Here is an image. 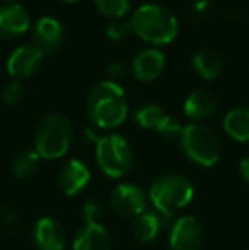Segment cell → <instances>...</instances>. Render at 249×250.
<instances>
[{
  "mask_svg": "<svg viewBox=\"0 0 249 250\" xmlns=\"http://www.w3.org/2000/svg\"><path fill=\"white\" fill-rule=\"evenodd\" d=\"M87 114L92 125L101 129H114L128 116V101L125 90L114 80L99 82L87 97Z\"/></svg>",
  "mask_w": 249,
  "mask_h": 250,
  "instance_id": "cell-1",
  "label": "cell"
},
{
  "mask_svg": "<svg viewBox=\"0 0 249 250\" xmlns=\"http://www.w3.org/2000/svg\"><path fill=\"white\" fill-rule=\"evenodd\" d=\"M132 31L145 43L167 44L174 41L180 31L178 19L166 5L160 3H143L132 14Z\"/></svg>",
  "mask_w": 249,
  "mask_h": 250,
  "instance_id": "cell-2",
  "label": "cell"
},
{
  "mask_svg": "<svg viewBox=\"0 0 249 250\" xmlns=\"http://www.w3.org/2000/svg\"><path fill=\"white\" fill-rule=\"evenodd\" d=\"M73 140V129L68 118L50 112L40 119L34 131V151L41 160H58L68 153Z\"/></svg>",
  "mask_w": 249,
  "mask_h": 250,
  "instance_id": "cell-3",
  "label": "cell"
},
{
  "mask_svg": "<svg viewBox=\"0 0 249 250\" xmlns=\"http://www.w3.org/2000/svg\"><path fill=\"white\" fill-rule=\"evenodd\" d=\"M195 198V188L188 177L181 174H166L149 189V201L154 209L166 220L176 211L186 208Z\"/></svg>",
  "mask_w": 249,
  "mask_h": 250,
  "instance_id": "cell-4",
  "label": "cell"
},
{
  "mask_svg": "<svg viewBox=\"0 0 249 250\" xmlns=\"http://www.w3.org/2000/svg\"><path fill=\"white\" fill-rule=\"evenodd\" d=\"M180 143L183 153L200 167H213L220 160L222 148L219 136L212 128L202 123H191L184 126Z\"/></svg>",
  "mask_w": 249,
  "mask_h": 250,
  "instance_id": "cell-5",
  "label": "cell"
},
{
  "mask_svg": "<svg viewBox=\"0 0 249 250\" xmlns=\"http://www.w3.org/2000/svg\"><path fill=\"white\" fill-rule=\"evenodd\" d=\"M96 162L106 177H125L133 164L132 145L125 136L116 133L99 136L96 142Z\"/></svg>",
  "mask_w": 249,
  "mask_h": 250,
  "instance_id": "cell-6",
  "label": "cell"
},
{
  "mask_svg": "<svg viewBox=\"0 0 249 250\" xmlns=\"http://www.w3.org/2000/svg\"><path fill=\"white\" fill-rule=\"evenodd\" d=\"M84 227L77 231L72 242V250H110L111 235L99 221L101 206L94 201H87L82 208Z\"/></svg>",
  "mask_w": 249,
  "mask_h": 250,
  "instance_id": "cell-7",
  "label": "cell"
},
{
  "mask_svg": "<svg viewBox=\"0 0 249 250\" xmlns=\"http://www.w3.org/2000/svg\"><path fill=\"white\" fill-rule=\"evenodd\" d=\"M110 206L116 214L125 218H136L147 211L149 194L140 186L132 182H121L110 192Z\"/></svg>",
  "mask_w": 249,
  "mask_h": 250,
  "instance_id": "cell-8",
  "label": "cell"
},
{
  "mask_svg": "<svg viewBox=\"0 0 249 250\" xmlns=\"http://www.w3.org/2000/svg\"><path fill=\"white\" fill-rule=\"evenodd\" d=\"M45 53L40 50L34 43L31 44H21L10 53L7 60V72L12 79H27L34 75L43 65Z\"/></svg>",
  "mask_w": 249,
  "mask_h": 250,
  "instance_id": "cell-9",
  "label": "cell"
},
{
  "mask_svg": "<svg viewBox=\"0 0 249 250\" xmlns=\"http://www.w3.org/2000/svg\"><path fill=\"white\" fill-rule=\"evenodd\" d=\"M203 244V227L193 216H180L171 227V250H200Z\"/></svg>",
  "mask_w": 249,
  "mask_h": 250,
  "instance_id": "cell-10",
  "label": "cell"
},
{
  "mask_svg": "<svg viewBox=\"0 0 249 250\" xmlns=\"http://www.w3.org/2000/svg\"><path fill=\"white\" fill-rule=\"evenodd\" d=\"M68 237L60 221L43 216L33 227V244L38 250H65Z\"/></svg>",
  "mask_w": 249,
  "mask_h": 250,
  "instance_id": "cell-11",
  "label": "cell"
},
{
  "mask_svg": "<svg viewBox=\"0 0 249 250\" xmlns=\"http://www.w3.org/2000/svg\"><path fill=\"white\" fill-rule=\"evenodd\" d=\"M33 36H34V44L45 55H57V53H60L63 46L65 33H63L62 24L55 17L46 16V17H41L36 22Z\"/></svg>",
  "mask_w": 249,
  "mask_h": 250,
  "instance_id": "cell-12",
  "label": "cell"
},
{
  "mask_svg": "<svg viewBox=\"0 0 249 250\" xmlns=\"http://www.w3.org/2000/svg\"><path fill=\"white\" fill-rule=\"evenodd\" d=\"M91 182V170L84 162L72 158L58 172V188L65 196L72 198L82 192Z\"/></svg>",
  "mask_w": 249,
  "mask_h": 250,
  "instance_id": "cell-13",
  "label": "cell"
},
{
  "mask_svg": "<svg viewBox=\"0 0 249 250\" xmlns=\"http://www.w3.org/2000/svg\"><path fill=\"white\" fill-rule=\"evenodd\" d=\"M31 17L19 3H5L0 7V38L12 40L19 38L29 29Z\"/></svg>",
  "mask_w": 249,
  "mask_h": 250,
  "instance_id": "cell-14",
  "label": "cell"
},
{
  "mask_svg": "<svg viewBox=\"0 0 249 250\" xmlns=\"http://www.w3.org/2000/svg\"><path fill=\"white\" fill-rule=\"evenodd\" d=\"M166 66V56L160 50L149 48V50L140 51L133 58L132 73L138 82H152L159 79L160 73L164 72Z\"/></svg>",
  "mask_w": 249,
  "mask_h": 250,
  "instance_id": "cell-15",
  "label": "cell"
},
{
  "mask_svg": "<svg viewBox=\"0 0 249 250\" xmlns=\"http://www.w3.org/2000/svg\"><path fill=\"white\" fill-rule=\"evenodd\" d=\"M217 105H219V101H217V96L212 90L196 89L186 97L183 109H184V114L189 119H193L195 123H200L212 118L217 111Z\"/></svg>",
  "mask_w": 249,
  "mask_h": 250,
  "instance_id": "cell-16",
  "label": "cell"
},
{
  "mask_svg": "<svg viewBox=\"0 0 249 250\" xmlns=\"http://www.w3.org/2000/svg\"><path fill=\"white\" fill-rule=\"evenodd\" d=\"M164 225V218L156 209H147L136 218H133L132 235L140 244H150L157 238Z\"/></svg>",
  "mask_w": 249,
  "mask_h": 250,
  "instance_id": "cell-17",
  "label": "cell"
},
{
  "mask_svg": "<svg viewBox=\"0 0 249 250\" xmlns=\"http://www.w3.org/2000/svg\"><path fill=\"white\" fill-rule=\"evenodd\" d=\"M193 68L202 77L203 80H213L222 73L224 70V58L219 51L212 48H202L193 55L191 58Z\"/></svg>",
  "mask_w": 249,
  "mask_h": 250,
  "instance_id": "cell-18",
  "label": "cell"
},
{
  "mask_svg": "<svg viewBox=\"0 0 249 250\" xmlns=\"http://www.w3.org/2000/svg\"><path fill=\"white\" fill-rule=\"evenodd\" d=\"M224 131L229 138L239 143L249 142V107H236L230 109L224 116Z\"/></svg>",
  "mask_w": 249,
  "mask_h": 250,
  "instance_id": "cell-19",
  "label": "cell"
},
{
  "mask_svg": "<svg viewBox=\"0 0 249 250\" xmlns=\"http://www.w3.org/2000/svg\"><path fill=\"white\" fill-rule=\"evenodd\" d=\"M40 155L34 150H21L10 164V172L16 179H27L40 168Z\"/></svg>",
  "mask_w": 249,
  "mask_h": 250,
  "instance_id": "cell-20",
  "label": "cell"
},
{
  "mask_svg": "<svg viewBox=\"0 0 249 250\" xmlns=\"http://www.w3.org/2000/svg\"><path fill=\"white\" fill-rule=\"evenodd\" d=\"M166 118V112L157 104H143L133 112L135 123L143 129H156L160 126V123Z\"/></svg>",
  "mask_w": 249,
  "mask_h": 250,
  "instance_id": "cell-21",
  "label": "cell"
},
{
  "mask_svg": "<svg viewBox=\"0 0 249 250\" xmlns=\"http://www.w3.org/2000/svg\"><path fill=\"white\" fill-rule=\"evenodd\" d=\"M97 10L110 19H123L130 10L128 0H94Z\"/></svg>",
  "mask_w": 249,
  "mask_h": 250,
  "instance_id": "cell-22",
  "label": "cell"
},
{
  "mask_svg": "<svg viewBox=\"0 0 249 250\" xmlns=\"http://www.w3.org/2000/svg\"><path fill=\"white\" fill-rule=\"evenodd\" d=\"M21 218L14 206H0V231L3 233H17L21 230Z\"/></svg>",
  "mask_w": 249,
  "mask_h": 250,
  "instance_id": "cell-23",
  "label": "cell"
},
{
  "mask_svg": "<svg viewBox=\"0 0 249 250\" xmlns=\"http://www.w3.org/2000/svg\"><path fill=\"white\" fill-rule=\"evenodd\" d=\"M183 129L184 126L181 125L180 119H176L174 116L166 114L164 121L160 123V126L157 128V133L164 138H169V140H180L181 135H183Z\"/></svg>",
  "mask_w": 249,
  "mask_h": 250,
  "instance_id": "cell-24",
  "label": "cell"
},
{
  "mask_svg": "<svg viewBox=\"0 0 249 250\" xmlns=\"http://www.w3.org/2000/svg\"><path fill=\"white\" fill-rule=\"evenodd\" d=\"M132 33L133 31H132V24H130V21L114 19L106 26V36L110 38L111 41H123Z\"/></svg>",
  "mask_w": 249,
  "mask_h": 250,
  "instance_id": "cell-25",
  "label": "cell"
},
{
  "mask_svg": "<svg viewBox=\"0 0 249 250\" xmlns=\"http://www.w3.org/2000/svg\"><path fill=\"white\" fill-rule=\"evenodd\" d=\"M24 94H26V90H24L23 82H21V80H17V79H12L5 87H3L2 99H3V102H5L7 105H16V104H19V102L23 101Z\"/></svg>",
  "mask_w": 249,
  "mask_h": 250,
  "instance_id": "cell-26",
  "label": "cell"
},
{
  "mask_svg": "<svg viewBox=\"0 0 249 250\" xmlns=\"http://www.w3.org/2000/svg\"><path fill=\"white\" fill-rule=\"evenodd\" d=\"M106 73L111 77V79H120V77H123L125 73H126L125 63H121V62H113V63H110V65H108V68H106ZM111 79H110V80H111Z\"/></svg>",
  "mask_w": 249,
  "mask_h": 250,
  "instance_id": "cell-27",
  "label": "cell"
},
{
  "mask_svg": "<svg viewBox=\"0 0 249 250\" xmlns=\"http://www.w3.org/2000/svg\"><path fill=\"white\" fill-rule=\"evenodd\" d=\"M239 174L241 177L249 184V157H243L239 162Z\"/></svg>",
  "mask_w": 249,
  "mask_h": 250,
  "instance_id": "cell-28",
  "label": "cell"
},
{
  "mask_svg": "<svg viewBox=\"0 0 249 250\" xmlns=\"http://www.w3.org/2000/svg\"><path fill=\"white\" fill-rule=\"evenodd\" d=\"M62 2H65V3H75V2H79V0H62Z\"/></svg>",
  "mask_w": 249,
  "mask_h": 250,
  "instance_id": "cell-29",
  "label": "cell"
},
{
  "mask_svg": "<svg viewBox=\"0 0 249 250\" xmlns=\"http://www.w3.org/2000/svg\"><path fill=\"white\" fill-rule=\"evenodd\" d=\"M5 2H9V3H16V0H5Z\"/></svg>",
  "mask_w": 249,
  "mask_h": 250,
  "instance_id": "cell-30",
  "label": "cell"
}]
</instances>
